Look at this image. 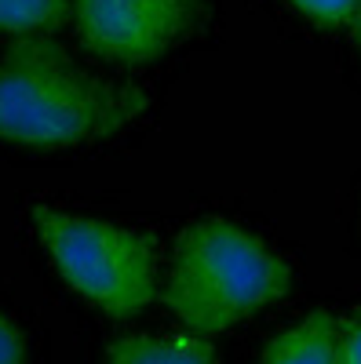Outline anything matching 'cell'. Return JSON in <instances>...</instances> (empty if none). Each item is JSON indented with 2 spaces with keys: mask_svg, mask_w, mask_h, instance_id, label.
I'll return each instance as SVG.
<instances>
[{
  "mask_svg": "<svg viewBox=\"0 0 361 364\" xmlns=\"http://www.w3.org/2000/svg\"><path fill=\"white\" fill-rule=\"evenodd\" d=\"M146 106L139 87L88 73L51 41L26 37L0 55V139L73 146L128 128Z\"/></svg>",
  "mask_w": 361,
  "mask_h": 364,
  "instance_id": "6da1fadb",
  "label": "cell"
},
{
  "mask_svg": "<svg viewBox=\"0 0 361 364\" xmlns=\"http://www.w3.org/2000/svg\"><path fill=\"white\" fill-rule=\"evenodd\" d=\"M292 269L259 240L226 219H204L179 233L164 299L197 336H219L230 324L281 299Z\"/></svg>",
  "mask_w": 361,
  "mask_h": 364,
  "instance_id": "7a4b0ae2",
  "label": "cell"
},
{
  "mask_svg": "<svg viewBox=\"0 0 361 364\" xmlns=\"http://www.w3.org/2000/svg\"><path fill=\"white\" fill-rule=\"evenodd\" d=\"M33 226L58 273L99 310L125 317L142 310L157 291L154 245L146 233L113 226L103 219L66 215L37 204Z\"/></svg>",
  "mask_w": 361,
  "mask_h": 364,
  "instance_id": "3957f363",
  "label": "cell"
},
{
  "mask_svg": "<svg viewBox=\"0 0 361 364\" xmlns=\"http://www.w3.org/2000/svg\"><path fill=\"white\" fill-rule=\"evenodd\" d=\"M204 0H73L80 41L113 63H154L183 44Z\"/></svg>",
  "mask_w": 361,
  "mask_h": 364,
  "instance_id": "277c9868",
  "label": "cell"
},
{
  "mask_svg": "<svg viewBox=\"0 0 361 364\" xmlns=\"http://www.w3.org/2000/svg\"><path fill=\"white\" fill-rule=\"evenodd\" d=\"M259 364H343L340 360V317L314 310L299 324L270 339Z\"/></svg>",
  "mask_w": 361,
  "mask_h": 364,
  "instance_id": "5b68a950",
  "label": "cell"
},
{
  "mask_svg": "<svg viewBox=\"0 0 361 364\" xmlns=\"http://www.w3.org/2000/svg\"><path fill=\"white\" fill-rule=\"evenodd\" d=\"M106 364H219L208 339L197 336H128L110 346Z\"/></svg>",
  "mask_w": 361,
  "mask_h": 364,
  "instance_id": "8992f818",
  "label": "cell"
},
{
  "mask_svg": "<svg viewBox=\"0 0 361 364\" xmlns=\"http://www.w3.org/2000/svg\"><path fill=\"white\" fill-rule=\"evenodd\" d=\"M66 18V0H0V29L4 33H44Z\"/></svg>",
  "mask_w": 361,
  "mask_h": 364,
  "instance_id": "52a82bcc",
  "label": "cell"
},
{
  "mask_svg": "<svg viewBox=\"0 0 361 364\" xmlns=\"http://www.w3.org/2000/svg\"><path fill=\"white\" fill-rule=\"evenodd\" d=\"M292 4L321 26H340V22H350L357 15L361 0H292Z\"/></svg>",
  "mask_w": 361,
  "mask_h": 364,
  "instance_id": "ba28073f",
  "label": "cell"
},
{
  "mask_svg": "<svg viewBox=\"0 0 361 364\" xmlns=\"http://www.w3.org/2000/svg\"><path fill=\"white\" fill-rule=\"evenodd\" d=\"M26 360V339L15 321L0 314V364H22Z\"/></svg>",
  "mask_w": 361,
  "mask_h": 364,
  "instance_id": "9c48e42d",
  "label": "cell"
},
{
  "mask_svg": "<svg viewBox=\"0 0 361 364\" xmlns=\"http://www.w3.org/2000/svg\"><path fill=\"white\" fill-rule=\"evenodd\" d=\"M340 360L343 364H361V317L340 321Z\"/></svg>",
  "mask_w": 361,
  "mask_h": 364,
  "instance_id": "30bf717a",
  "label": "cell"
},
{
  "mask_svg": "<svg viewBox=\"0 0 361 364\" xmlns=\"http://www.w3.org/2000/svg\"><path fill=\"white\" fill-rule=\"evenodd\" d=\"M354 33H357V44H361V8H357V15H354Z\"/></svg>",
  "mask_w": 361,
  "mask_h": 364,
  "instance_id": "8fae6325",
  "label": "cell"
}]
</instances>
